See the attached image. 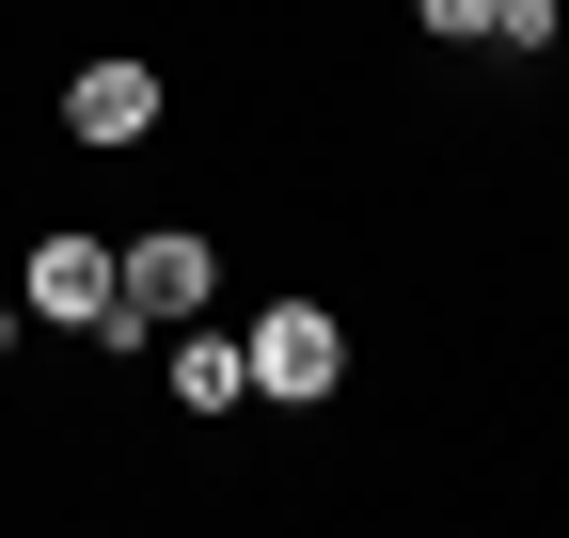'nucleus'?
Wrapping results in <instances>:
<instances>
[{
	"instance_id": "nucleus-6",
	"label": "nucleus",
	"mask_w": 569,
	"mask_h": 538,
	"mask_svg": "<svg viewBox=\"0 0 569 538\" xmlns=\"http://www.w3.org/2000/svg\"><path fill=\"white\" fill-rule=\"evenodd\" d=\"M490 48H553V0H490Z\"/></svg>"
},
{
	"instance_id": "nucleus-8",
	"label": "nucleus",
	"mask_w": 569,
	"mask_h": 538,
	"mask_svg": "<svg viewBox=\"0 0 569 538\" xmlns=\"http://www.w3.org/2000/svg\"><path fill=\"white\" fill-rule=\"evenodd\" d=\"M0 332H17V301H0Z\"/></svg>"
},
{
	"instance_id": "nucleus-7",
	"label": "nucleus",
	"mask_w": 569,
	"mask_h": 538,
	"mask_svg": "<svg viewBox=\"0 0 569 538\" xmlns=\"http://www.w3.org/2000/svg\"><path fill=\"white\" fill-rule=\"evenodd\" d=\"M411 17H427V32H459V48H475V32H490V0H411Z\"/></svg>"
},
{
	"instance_id": "nucleus-5",
	"label": "nucleus",
	"mask_w": 569,
	"mask_h": 538,
	"mask_svg": "<svg viewBox=\"0 0 569 538\" xmlns=\"http://www.w3.org/2000/svg\"><path fill=\"white\" fill-rule=\"evenodd\" d=\"M174 396H190V412H238V396H253V349H238V332H206V317H174Z\"/></svg>"
},
{
	"instance_id": "nucleus-2",
	"label": "nucleus",
	"mask_w": 569,
	"mask_h": 538,
	"mask_svg": "<svg viewBox=\"0 0 569 538\" xmlns=\"http://www.w3.org/2000/svg\"><path fill=\"white\" fill-rule=\"evenodd\" d=\"M238 349H253V396H332V380H348V332H332V301H269Z\"/></svg>"
},
{
	"instance_id": "nucleus-1",
	"label": "nucleus",
	"mask_w": 569,
	"mask_h": 538,
	"mask_svg": "<svg viewBox=\"0 0 569 538\" xmlns=\"http://www.w3.org/2000/svg\"><path fill=\"white\" fill-rule=\"evenodd\" d=\"M174 317H206V238L190 222H142L111 253V349H142V332H174Z\"/></svg>"
},
{
	"instance_id": "nucleus-4",
	"label": "nucleus",
	"mask_w": 569,
	"mask_h": 538,
	"mask_svg": "<svg viewBox=\"0 0 569 538\" xmlns=\"http://www.w3.org/2000/svg\"><path fill=\"white\" fill-rule=\"evenodd\" d=\"M63 127H80L96 159H127V143H159V63H80V96H63Z\"/></svg>"
},
{
	"instance_id": "nucleus-3",
	"label": "nucleus",
	"mask_w": 569,
	"mask_h": 538,
	"mask_svg": "<svg viewBox=\"0 0 569 538\" xmlns=\"http://www.w3.org/2000/svg\"><path fill=\"white\" fill-rule=\"evenodd\" d=\"M17 301L111 349V238H32V253H17Z\"/></svg>"
}]
</instances>
